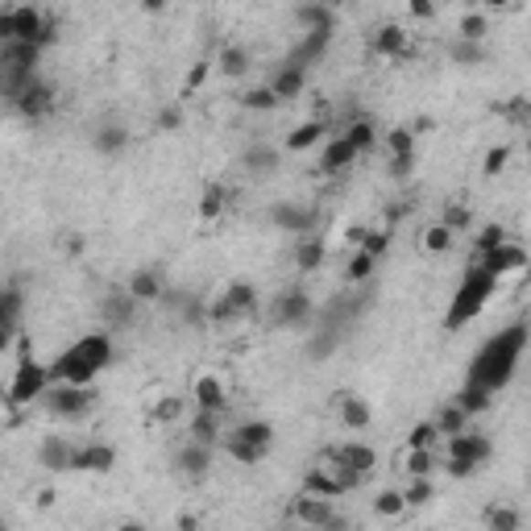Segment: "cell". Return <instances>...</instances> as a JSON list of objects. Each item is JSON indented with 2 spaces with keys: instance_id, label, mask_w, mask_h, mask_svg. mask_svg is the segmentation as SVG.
Returning <instances> with one entry per match:
<instances>
[{
  "instance_id": "1",
  "label": "cell",
  "mask_w": 531,
  "mask_h": 531,
  "mask_svg": "<svg viewBox=\"0 0 531 531\" xmlns=\"http://www.w3.org/2000/svg\"><path fill=\"white\" fill-rule=\"evenodd\" d=\"M523 349H527V324H523V320H515L511 328L494 333L486 345H482V349L473 353V366H469V382H477V387H486L490 395H498L503 387H511L515 369H519Z\"/></svg>"
},
{
  "instance_id": "2",
  "label": "cell",
  "mask_w": 531,
  "mask_h": 531,
  "mask_svg": "<svg viewBox=\"0 0 531 531\" xmlns=\"http://www.w3.org/2000/svg\"><path fill=\"white\" fill-rule=\"evenodd\" d=\"M117 357V345H112V333H88L80 341H71L55 361H50V382H80V387H91V382L104 374Z\"/></svg>"
},
{
  "instance_id": "3",
  "label": "cell",
  "mask_w": 531,
  "mask_h": 531,
  "mask_svg": "<svg viewBox=\"0 0 531 531\" xmlns=\"http://www.w3.org/2000/svg\"><path fill=\"white\" fill-rule=\"evenodd\" d=\"M494 291H498L494 274H486L482 266H469L465 279H461V287L452 291V299H449V312H444V333H461L473 315H482V307L494 299Z\"/></svg>"
},
{
  "instance_id": "4",
  "label": "cell",
  "mask_w": 531,
  "mask_h": 531,
  "mask_svg": "<svg viewBox=\"0 0 531 531\" xmlns=\"http://www.w3.org/2000/svg\"><path fill=\"white\" fill-rule=\"evenodd\" d=\"M37 63H42V46L37 42H0V100H17L29 83L37 80Z\"/></svg>"
},
{
  "instance_id": "5",
  "label": "cell",
  "mask_w": 531,
  "mask_h": 531,
  "mask_svg": "<svg viewBox=\"0 0 531 531\" xmlns=\"http://www.w3.org/2000/svg\"><path fill=\"white\" fill-rule=\"evenodd\" d=\"M271 449H274V428L266 419H245L225 436V452L233 461H241V465H258Z\"/></svg>"
},
{
  "instance_id": "6",
  "label": "cell",
  "mask_w": 531,
  "mask_h": 531,
  "mask_svg": "<svg viewBox=\"0 0 531 531\" xmlns=\"http://www.w3.org/2000/svg\"><path fill=\"white\" fill-rule=\"evenodd\" d=\"M50 387V366L29 353V345L21 341V357H17V369H13V382H9V403L13 407H29L34 398H42V390Z\"/></svg>"
},
{
  "instance_id": "7",
  "label": "cell",
  "mask_w": 531,
  "mask_h": 531,
  "mask_svg": "<svg viewBox=\"0 0 531 531\" xmlns=\"http://www.w3.org/2000/svg\"><path fill=\"white\" fill-rule=\"evenodd\" d=\"M490 452H494V444H490L486 436L461 428V432L449 436V465L444 469H449V477H473L477 469L490 461Z\"/></svg>"
},
{
  "instance_id": "8",
  "label": "cell",
  "mask_w": 531,
  "mask_h": 531,
  "mask_svg": "<svg viewBox=\"0 0 531 531\" xmlns=\"http://www.w3.org/2000/svg\"><path fill=\"white\" fill-rule=\"evenodd\" d=\"M42 403L55 419H83L96 403V395H91V387H80V382H50L42 390Z\"/></svg>"
},
{
  "instance_id": "9",
  "label": "cell",
  "mask_w": 531,
  "mask_h": 531,
  "mask_svg": "<svg viewBox=\"0 0 531 531\" xmlns=\"http://www.w3.org/2000/svg\"><path fill=\"white\" fill-rule=\"evenodd\" d=\"M253 312H258V287L237 279V282H228L225 295H220L217 303L207 307V320H212V324H228V320H245V315H253Z\"/></svg>"
},
{
  "instance_id": "10",
  "label": "cell",
  "mask_w": 531,
  "mask_h": 531,
  "mask_svg": "<svg viewBox=\"0 0 531 531\" xmlns=\"http://www.w3.org/2000/svg\"><path fill=\"white\" fill-rule=\"evenodd\" d=\"M271 315L279 328H307L315 320V303L303 287H287V291H279V299L271 303Z\"/></svg>"
},
{
  "instance_id": "11",
  "label": "cell",
  "mask_w": 531,
  "mask_h": 531,
  "mask_svg": "<svg viewBox=\"0 0 531 531\" xmlns=\"http://www.w3.org/2000/svg\"><path fill=\"white\" fill-rule=\"evenodd\" d=\"M291 519L307 523V527H349V523L333 511V498H320V494H299L295 503H291Z\"/></svg>"
},
{
  "instance_id": "12",
  "label": "cell",
  "mask_w": 531,
  "mask_h": 531,
  "mask_svg": "<svg viewBox=\"0 0 531 531\" xmlns=\"http://www.w3.org/2000/svg\"><path fill=\"white\" fill-rule=\"evenodd\" d=\"M13 37H17V42L50 46L55 42V21H46L34 5H17V9H13Z\"/></svg>"
},
{
  "instance_id": "13",
  "label": "cell",
  "mask_w": 531,
  "mask_h": 531,
  "mask_svg": "<svg viewBox=\"0 0 531 531\" xmlns=\"http://www.w3.org/2000/svg\"><path fill=\"white\" fill-rule=\"evenodd\" d=\"M477 266H482L486 274H494V279H503V274H515V271H523V266H527V250H523V245H515V241H498L494 250L477 253Z\"/></svg>"
},
{
  "instance_id": "14",
  "label": "cell",
  "mask_w": 531,
  "mask_h": 531,
  "mask_svg": "<svg viewBox=\"0 0 531 531\" xmlns=\"http://www.w3.org/2000/svg\"><path fill=\"white\" fill-rule=\"evenodd\" d=\"M13 109H17L26 121H42V117H50V112H55V88H50V83H46L42 75H37V80L29 83V88L21 91L17 100H13Z\"/></svg>"
},
{
  "instance_id": "15",
  "label": "cell",
  "mask_w": 531,
  "mask_h": 531,
  "mask_svg": "<svg viewBox=\"0 0 531 531\" xmlns=\"http://www.w3.org/2000/svg\"><path fill=\"white\" fill-rule=\"evenodd\" d=\"M324 461L328 465H345V469H353V473L369 477L374 465H378V452L369 449V444H333V449H324Z\"/></svg>"
},
{
  "instance_id": "16",
  "label": "cell",
  "mask_w": 531,
  "mask_h": 531,
  "mask_svg": "<svg viewBox=\"0 0 531 531\" xmlns=\"http://www.w3.org/2000/svg\"><path fill=\"white\" fill-rule=\"evenodd\" d=\"M100 320H104V328H129L137 320V299L129 295V291H109V295L100 299Z\"/></svg>"
},
{
  "instance_id": "17",
  "label": "cell",
  "mask_w": 531,
  "mask_h": 531,
  "mask_svg": "<svg viewBox=\"0 0 531 531\" xmlns=\"http://www.w3.org/2000/svg\"><path fill=\"white\" fill-rule=\"evenodd\" d=\"M71 461H75V444L67 441V436H58V432L42 436V444H37V465H42L46 473H67Z\"/></svg>"
},
{
  "instance_id": "18",
  "label": "cell",
  "mask_w": 531,
  "mask_h": 531,
  "mask_svg": "<svg viewBox=\"0 0 531 531\" xmlns=\"http://www.w3.org/2000/svg\"><path fill=\"white\" fill-rule=\"evenodd\" d=\"M271 225H279L282 233H295V237H303V233H315V207H303V204H274L271 207Z\"/></svg>"
},
{
  "instance_id": "19",
  "label": "cell",
  "mask_w": 531,
  "mask_h": 531,
  "mask_svg": "<svg viewBox=\"0 0 531 531\" xmlns=\"http://www.w3.org/2000/svg\"><path fill=\"white\" fill-rule=\"evenodd\" d=\"M21 312H26V291H21V287H0V349L17 336Z\"/></svg>"
},
{
  "instance_id": "20",
  "label": "cell",
  "mask_w": 531,
  "mask_h": 531,
  "mask_svg": "<svg viewBox=\"0 0 531 531\" xmlns=\"http://www.w3.org/2000/svg\"><path fill=\"white\" fill-rule=\"evenodd\" d=\"M333 46V26H324V29H303L299 34V46L287 55V63H295V67H312L315 58H324V50Z\"/></svg>"
},
{
  "instance_id": "21",
  "label": "cell",
  "mask_w": 531,
  "mask_h": 531,
  "mask_svg": "<svg viewBox=\"0 0 531 531\" xmlns=\"http://www.w3.org/2000/svg\"><path fill=\"white\" fill-rule=\"evenodd\" d=\"M125 291L137 299V303H158V299H163V291H166V279H163V271H158V266H142V271L129 274Z\"/></svg>"
},
{
  "instance_id": "22",
  "label": "cell",
  "mask_w": 531,
  "mask_h": 531,
  "mask_svg": "<svg viewBox=\"0 0 531 531\" xmlns=\"http://www.w3.org/2000/svg\"><path fill=\"white\" fill-rule=\"evenodd\" d=\"M175 465H179V473H183V477H191V482L207 477V469H212V444L187 441V444L179 449V457H175Z\"/></svg>"
},
{
  "instance_id": "23",
  "label": "cell",
  "mask_w": 531,
  "mask_h": 531,
  "mask_svg": "<svg viewBox=\"0 0 531 531\" xmlns=\"http://www.w3.org/2000/svg\"><path fill=\"white\" fill-rule=\"evenodd\" d=\"M117 465V449L112 444H88V449H75L71 469L75 473H109Z\"/></svg>"
},
{
  "instance_id": "24",
  "label": "cell",
  "mask_w": 531,
  "mask_h": 531,
  "mask_svg": "<svg viewBox=\"0 0 531 531\" xmlns=\"http://www.w3.org/2000/svg\"><path fill=\"white\" fill-rule=\"evenodd\" d=\"M345 333H349V328H345V324H333V320H320V328H315V333H312V341H307V357H312V361L333 357V353L341 349Z\"/></svg>"
},
{
  "instance_id": "25",
  "label": "cell",
  "mask_w": 531,
  "mask_h": 531,
  "mask_svg": "<svg viewBox=\"0 0 531 531\" xmlns=\"http://www.w3.org/2000/svg\"><path fill=\"white\" fill-rule=\"evenodd\" d=\"M241 166L253 175V179H266V175L279 171V150H274V145H266V142H253L250 150L241 154Z\"/></svg>"
},
{
  "instance_id": "26",
  "label": "cell",
  "mask_w": 531,
  "mask_h": 531,
  "mask_svg": "<svg viewBox=\"0 0 531 531\" xmlns=\"http://www.w3.org/2000/svg\"><path fill=\"white\" fill-rule=\"evenodd\" d=\"M196 407H204V411H220L225 415L228 407V395H225V382L217 378V374H204V378H196Z\"/></svg>"
},
{
  "instance_id": "27",
  "label": "cell",
  "mask_w": 531,
  "mask_h": 531,
  "mask_svg": "<svg viewBox=\"0 0 531 531\" xmlns=\"http://www.w3.org/2000/svg\"><path fill=\"white\" fill-rule=\"evenodd\" d=\"M353 163H357V150H353V142L345 133H336L333 142L324 145V158H320V166H324L328 175H341V171H349Z\"/></svg>"
},
{
  "instance_id": "28",
  "label": "cell",
  "mask_w": 531,
  "mask_h": 531,
  "mask_svg": "<svg viewBox=\"0 0 531 531\" xmlns=\"http://www.w3.org/2000/svg\"><path fill=\"white\" fill-rule=\"evenodd\" d=\"M303 88H307V71H303V67H295V63H282L279 71L271 75V91L279 100H295Z\"/></svg>"
},
{
  "instance_id": "29",
  "label": "cell",
  "mask_w": 531,
  "mask_h": 531,
  "mask_svg": "<svg viewBox=\"0 0 531 531\" xmlns=\"http://www.w3.org/2000/svg\"><path fill=\"white\" fill-rule=\"evenodd\" d=\"M129 145V129L121 125V121H104V125H96V133H91V150L96 154H121Z\"/></svg>"
},
{
  "instance_id": "30",
  "label": "cell",
  "mask_w": 531,
  "mask_h": 531,
  "mask_svg": "<svg viewBox=\"0 0 531 531\" xmlns=\"http://www.w3.org/2000/svg\"><path fill=\"white\" fill-rule=\"evenodd\" d=\"M336 411H341V423L349 428V432H366L369 419H374L369 403H366V398H357V395H341V398H336Z\"/></svg>"
},
{
  "instance_id": "31",
  "label": "cell",
  "mask_w": 531,
  "mask_h": 531,
  "mask_svg": "<svg viewBox=\"0 0 531 531\" xmlns=\"http://www.w3.org/2000/svg\"><path fill=\"white\" fill-rule=\"evenodd\" d=\"M320 261H324V241L315 233H303L295 241V266L303 274H312V271H320Z\"/></svg>"
},
{
  "instance_id": "32",
  "label": "cell",
  "mask_w": 531,
  "mask_h": 531,
  "mask_svg": "<svg viewBox=\"0 0 531 531\" xmlns=\"http://www.w3.org/2000/svg\"><path fill=\"white\" fill-rule=\"evenodd\" d=\"M374 50H378L382 58L407 55V29L403 26H382L378 34H374Z\"/></svg>"
},
{
  "instance_id": "33",
  "label": "cell",
  "mask_w": 531,
  "mask_h": 531,
  "mask_svg": "<svg viewBox=\"0 0 531 531\" xmlns=\"http://www.w3.org/2000/svg\"><path fill=\"white\" fill-rule=\"evenodd\" d=\"M191 441L217 444L220 441V411H204V407H199L196 419H191Z\"/></svg>"
},
{
  "instance_id": "34",
  "label": "cell",
  "mask_w": 531,
  "mask_h": 531,
  "mask_svg": "<svg viewBox=\"0 0 531 531\" xmlns=\"http://www.w3.org/2000/svg\"><path fill=\"white\" fill-rule=\"evenodd\" d=\"M324 133H328L324 121H303L299 129H291V133H287V150H295V154H299V150H312V145L320 142Z\"/></svg>"
},
{
  "instance_id": "35",
  "label": "cell",
  "mask_w": 531,
  "mask_h": 531,
  "mask_svg": "<svg viewBox=\"0 0 531 531\" xmlns=\"http://www.w3.org/2000/svg\"><path fill=\"white\" fill-rule=\"evenodd\" d=\"M449 58L457 67H482V63H486V46L469 42V37H457V42L449 46Z\"/></svg>"
},
{
  "instance_id": "36",
  "label": "cell",
  "mask_w": 531,
  "mask_h": 531,
  "mask_svg": "<svg viewBox=\"0 0 531 531\" xmlns=\"http://www.w3.org/2000/svg\"><path fill=\"white\" fill-rule=\"evenodd\" d=\"M303 494H320V498H341V482H336L333 473H324V469H312V473L303 477Z\"/></svg>"
},
{
  "instance_id": "37",
  "label": "cell",
  "mask_w": 531,
  "mask_h": 531,
  "mask_svg": "<svg viewBox=\"0 0 531 531\" xmlns=\"http://www.w3.org/2000/svg\"><path fill=\"white\" fill-rule=\"evenodd\" d=\"M345 137L353 142V150H357V154H369V150H374V142H378V125H374L369 117H357L349 129H345Z\"/></svg>"
},
{
  "instance_id": "38",
  "label": "cell",
  "mask_w": 531,
  "mask_h": 531,
  "mask_svg": "<svg viewBox=\"0 0 531 531\" xmlns=\"http://www.w3.org/2000/svg\"><path fill=\"white\" fill-rule=\"evenodd\" d=\"M490 398H494V395H490L486 387H477V382H465V387H461V395L452 398V403H457L465 415H477V411H486V407H490Z\"/></svg>"
},
{
  "instance_id": "39",
  "label": "cell",
  "mask_w": 531,
  "mask_h": 531,
  "mask_svg": "<svg viewBox=\"0 0 531 531\" xmlns=\"http://www.w3.org/2000/svg\"><path fill=\"white\" fill-rule=\"evenodd\" d=\"M217 67H220V75H228V80H241V75L250 71V50H245V46H225Z\"/></svg>"
},
{
  "instance_id": "40",
  "label": "cell",
  "mask_w": 531,
  "mask_h": 531,
  "mask_svg": "<svg viewBox=\"0 0 531 531\" xmlns=\"http://www.w3.org/2000/svg\"><path fill=\"white\" fill-rule=\"evenodd\" d=\"M295 21H299V29H324V26H333V5H303V9L295 13Z\"/></svg>"
},
{
  "instance_id": "41",
  "label": "cell",
  "mask_w": 531,
  "mask_h": 531,
  "mask_svg": "<svg viewBox=\"0 0 531 531\" xmlns=\"http://www.w3.org/2000/svg\"><path fill=\"white\" fill-rule=\"evenodd\" d=\"M349 241L357 245V250L382 258V253H387V245H390V233H366V228H349Z\"/></svg>"
},
{
  "instance_id": "42",
  "label": "cell",
  "mask_w": 531,
  "mask_h": 531,
  "mask_svg": "<svg viewBox=\"0 0 531 531\" xmlns=\"http://www.w3.org/2000/svg\"><path fill=\"white\" fill-rule=\"evenodd\" d=\"M241 104H245V109H250V112H271V109H279L282 100L271 91V83H261V88L245 91V96H241Z\"/></svg>"
},
{
  "instance_id": "43",
  "label": "cell",
  "mask_w": 531,
  "mask_h": 531,
  "mask_svg": "<svg viewBox=\"0 0 531 531\" xmlns=\"http://www.w3.org/2000/svg\"><path fill=\"white\" fill-rule=\"evenodd\" d=\"M432 498H436L432 477H411V486L403 490V503H407V506H428Z\"/></svg>"
},
{
  "instance_id": "44",
  "label": "cell",
  "mask_w": 531,
  "mask_h": 531,
  "mask_svg": "<svg viewBox=\"0 0 531 531\" xmlns=\"http://www.w3.org/2000/svg\"><path fill=\"white\" fill-rule=\"evenodd\" d=\"M436 432H444V436H452V432H461V428H465L469 423V415L461 411L457 403H449V407H441V415H436Z\"/></svg>"
},
{
  "instance_id": "45",
  "label": "cell",
  "mask_w": 531,
  "mask_h": 531,
  "mask_svg": "<svg viewBox=\"0 0 531 531\" xmlns=\"http://www.w3.org/2000/svg\"><path fill=\"white\" fill-rule=\"evenodd\" d=\"M407 473L432 477L436 473V449H411V457H407Z\"/></svg>"
},
{
  "instance_id": "46",
  "label": "cell",
  "mask_w": 531,
  "mask_h": 531,
  "mask_svg": "<svg viewBox=\"0 0 531 531\" xmlns=\"http://www.w3.org/2000/svg\"><path fill=\"white\" fill-rule=\"evenodd\" d=\"M220 212H225V187H204V199H199V217L204 220H217Z\"/></svg>"
},
{
  "instance_id": "47",
  "label": "cell",
  "mask_w": 531,
  "mask_h": 531,
  "mask_svg": "<svg viewBox=\"0 0 531 531\" xmlns=\"http://www.w3.org/2000/svg\"><path fill=\"white\" fill-rule=\"evenodd\" d=\"M374 511H378L382 519H395V515H403V511H407L403 490H382V494L374 498Z\"/></svg>"
},
{
  "instance_id": "48",
  "label": "cell",
  "mask_w": 531,
  "mask_h": 531,
  "mask_svg": "<svg viewBox=\"0 0 531 531\" xmlns=\"http://www.w3.org/2000/svg\"><path fill=\"white\" fill-rule=\"evenodd\" d=\"M374 266H378V258L366 253V250H357V253H353V261H349V282H369Z\"/></svg>"
},
{
  "instance_id": "49",
  "label": "cell",
  "mask_w": 531,
  "mask_h": 531,
  "mask_svg": "<svg viewBox=\"0 0 531 531\" xmlns=\"http://www.w3.org/2000/svg\"><path fill=\"white\" fill-rule=\"evenodd\" d=\"M436 441H441V432H436V423L432 419H423V423H415L411 428V449H436Z\"/></svg>"
},
{
  "instance_id": "50",
  "label": "cell",
  "mask_w": 531,
  "mask_h": 531,
  "mask_svg": "<svg viewBox=\"0 0 531 531\" xmlns=\"http://www.w3.org/2000/svg\"><path fill=\"white\" fill-rule=\"evenodd\" d=\"M486 523H490L494 531H519V527H523L519 511H511V506H498V511H490Z\"/></svg>"
},
{
  "instance_id": "51",
  "label": "cell",
  "mask_w": 531,
  "mask_h": 531,
  "mask_svg": "<svg viewBox=\"0 0 531 531\" xmlns=\"http://www.w3.org/2000/svg\"><path fill=\"white\" fill-rule=\"evenodd\" d=\"M506 158H511V150H506V145H494V150H486V163H482V175H486V179H494L498 171H506Z\"/></svg>"
},
{
  "instance_id": "52",
  "label": "cell",
  "mask_w": 531,
  "mask_h": 531,
  "mask_svg": "<svg viewBox=\"0 0 531 531\" xmlns=\"http://www.w3.org/2000/svg\"><path fill=\"white\" fill-rule=\"evenodd\" d=\"M449 245H452V228H444V225H436L432 233L423 237V250L428 253H449Z\"/></svg>"
},
{
  "instance_id": "53",
  "label": "cell",
  "mask_w": 531,
  "mask_h": 531,
  "mask_svg": "<svg viewBox=\"0 0 531 531\" xmlns=\"http://www.w3.org/2000/svg\"><path fill=\"white\" fill-rule=\"evenodd\" d=\"M179 415H183V398H175V395H171V398H163V403L154 407L150 419H154V423H175Z\"/></svg>"
},
{
  "instance_id": "54",
  "label": "cell",
  "mask_w": 531,
  "mask_h": 531,
  "mask_svg": "<svg viewBox=\"0 0 531 531\" xmlns=\"http://www.w3.org/2000/svg\"><path fill=\"white\" fill-rule=\"evenodd\" d=\"M486 17H477V13H469V17H461V34L457 37H469V42H482L486 37Z\"/></svg>"
},
{
  "instance_id": "55",
  "label": "cell",
  "mask_w": 531,
  "mask_h": 531,
  "mask_svg": "<svg viewBox=\"0 0 531 531\" xmlns=\"http://www.w3.org/2000/svg\"><path fill=\"white\" fill-rule=\"evenodd\" d=\"M387 145H390V154H415V133L411 129H390Z\"/></svg>"
},
{
  "instance_id": "56",
  "label": "cell",
  "mask_w": 531,
  "mask_h": 531,
  "mask_svg": "<svg viewBox=\"0 0 531 531\" xmlns=\"http://www.w3.org/2000/svg\"><path fill=\"white\" fill-rule=\"evenodd\" d=\"M469 220H473V217H469L465 204H449V207H444V220H441V225L457 233V228H469Z\"/></svg>"
},
{
  "instance_id": "57",
  "label": "cell",
  "mask_w": 531,
  "mask_h": 531,
  "mask_svg": "<svg viewBox=\"0 0 531 531\" xmlns=\"http://www.w3.org/2000/svg\"><path fill=\"white\" fill-rule=\"evenodd\" d=\"M498 241H506V228L503 225H486L482 233H477V253H482V250H494Z\"/></svg>"
},
{
  "instance_id": "58",
  "label": "cell",
  "mask_w": 531,
  "mask_h": 531,
  "mask_svg": "<svg viewBox=\"0 0 531 531\" xmlns=\"http://www.w3.org/2000/svg\"><path fill=\"white\" fill-rule=\"evenodd\" d=\"M415 171V154H390V175L395 179H411Z\"/></svg>"
},
{
  "instance_id": "59",
  "label": "cell",
  "mask_w": 531,
  "mask_h": 531,
  "mask_svg": "<svg viewBox=\"0 0 531 531\" xmlns=\"http://www.w3.org/2000/svg\"><path fill=\"white\" fill-rule=\"evenodd\" d=\"M411 13H415V17H432V13H436V0H411Z\"/></svg>"
},
{
  "instance_id": "60",
  "label": "cell",
  "mask_w": 531,
  "mask_h": 531,
  "mask_svg": "<svg viewBox=\"0 0 531 531\" xmlns=\"http://www.w3.org/2000/svg\"><path fill=\"white\" fill-rule=\"evenodd\" d=\"M179 121H183V117L171 109V112H163V117H158V129H179Z\"/></svg>"
},
{
  "instance_id": "61",
  "label": "cell",
  "mask_w": 531,
  "mask_h": 531,
  "mask_svg": "<svg viewBox=\"0 0 531 531\" xmlns=\"http://www.w3.org/2000/svg\"><path fill=\"white\" fill-rule=\"evenodd\" d=\"M207 80V63H196V71L187 75V88H196V83H204Z\"/></svg>"
},
{
  "instance_id": "62",
  "label": "cell",
  "mask_w": 531,
  "mask_h": 531,
  "mask_svg": "<svg viewBox=\"0 0 531 531\" xmlns=\"http://www.w3.org/2000/svg\"><path fill=\"white\" fill-rule=\"evenodd\" d=\"M137 5H142L145 13H163L166 9V0H137Z\"/></svg>"
},
{
  "instance_id": "63",
  "label": "cell",
  "mask_w": 531,
  "mask_h": 531,
  "mask_svg": "<svg viewBox=\"0 0 531 531\" xmlns=\"http://www.w3.org/2000/svg\"><path fill=\"white\" fill-rule=\"evenodd\" d=\"M482 5H490V9H506L511 0H482Z\"/></svg>"
},
{
  "instance_id": "64",
  "label": "cell",
  "mask_w": 531,
  "mask_h": 531,
  "mask_svg": "<svg viewBox=\"0 0 531 531\" xmlns=\"http://www.w3.org/2000/svg\"><path fill=\"white\" fill-rule=\"evenodd\" d=\"M324 5H341V0H324Z\"/></svg>"
}]
</instances>
